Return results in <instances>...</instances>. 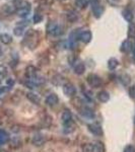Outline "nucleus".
Returning <instances> with one entry per match:
<instances>
[{
	"mask_svg": "<svg viewBox=\"0 0 135 152\" xmlns=\"http://www.w3.org/2000/svg\"><path fill=\"white\" fill-rule=\"evenodd\" d=\"M46 29H47V33L50 36H60L61 34H63V29L55 21H49Z\"/></svg>",
	"mask_w": 135,
	"mask_h": 152,
	"instance_id": "obj_1",
	"label": "nucleus"
},
{
	"mask_svg": "<svg viewBox=\"0 0 135 152\" xmlns=\"http://www.w3.org/2000/svg\"><path fill=\"white\" fill-rule=\"evenodd\" d=\"M92 13H94L95 18H100L103 14V11H104V7L101 5L98 0H92Z\"/></svg>",
	"mask_w": 135,
	"mask_h": 152,
	"instance_id": "obj_2",
	"label": "nucleus"
},
{
	"mask_svg": "<svg viewBox=\"0 0 135 152\" xmlns=\"http://www.w3.org/2000/svg\"><path fill=\"white\" fill-rule=\"evenodd\" d=\"M87 82L92 87H99L102 84V80L98 75L95 74H90L87 76Z\"/></svg>",
	"mask_w": 135,
	"mask_h": 152,
	"instance_id": "obj_3",
	"label": "nucleus"
},
{
	"mask_svg": "<svg viewBox=\"0 0 135 152\" xmlns=\"http://www.w3.org/2000/svg\"><path fill=\"white\" fill-rule=\"evenodd\" d=\"M63 92H64V94L66 96H74L75 94H76V89H75L74 85L72 84V83H65L64 85H63Z\"/></svg>",
	"mask_w": 135,
	"mask_h": 152,
	"instance_id": "obj_4",
	"label": "nucleus"
},
{
	"mask_svg": "<svg viewBox=\"0 0 135 152\" xmlns=\"http://www.w3.org/2000/svg\"><path fill=\"white\" fill-rule=\"evenodd\" d=\"M87 128L92 134L95 135V136H102L103 135V130H102V128H101V126L99 124H97V123L88 124Z\"/></svg>",
	"mask_w": 135,
	"mask_h": 152,
	"instance_id": "obj_5",
	"label": "nucleus"
},
{
	"mask_svg": "<svg viewBox=\"0 0 135 152\" xmlns=\"http://www.w3.org/2000/svg\"><path fill=\"white\" fill-rule=\"evenodd\" d=\"M92 39V35L90 31H84L79 34V40L84 44H88Z\"/></svg>",
	"mask_w": 135,
	"mask_h": 152,
	"instance_id": "obj_6",
	"label": "nucleus"
},
{
	"mask_svg": "<svg viewBox=\"0 0 135 152\" xmlns=\"http://www.w3.org/2000/svg\"><path fill=\"white\" fill-rule=\"evenodd\" d=\"M59 99H58V95L55 94H50L46 97V104L50 107H53V105H56L58 104Z\"/></svg>",
	"mask_w": 135,
	"mask_h": 152,
	"instance_id": "obj_7",
	"label": "nucleus"
},
{
	"mask_svg": "<svg viewBox=\"0 0 135 152\" xmlns=\"http://www.w3.org/2000/svg\"><path fill=\"white\" fill-rule=\"evenodd\" d=\"M79 113L84 118H88V119H92V118L95 117V114H94V112H92V110L87 107H81V109L79 110Z\"/></svg>",
	"mask_w": 135,
	"mask_h": 152,
	"instance_id": "obj_8",
	"label": "nucleus"
},
{
	"mask_svg": "<svg viewBox=\"0 0 135 152\" xmlns=\"http://www.w3.org/2000/svg\"><path fill=\"white\" fill-rule=\"evenodd\" d=\"M26 75L29 79H33L37 76V68L33 65H29L26 69Z\"/></svg>",
	"mask_w": 135,
	"mask_h": 152,
	"instance_id": "obj_9",
	"label": "nucleus"
},
{
	"mask_svg": "<svg viewBox=\"0 0 135 152\" xmlns=\"http://www.w3.org/2000/svg\"><path fill=\"white\" fill-rule=\"evenodd\" d=\"M26 97H28V99L29 100V102H33V104H39L41 102L40 96H39L38 94H34V92H31V91L26 94Z\"/></svg>",
	"mask_w": 135,
	"mask_h": 152,
	"instance_id": "obj_10",
	"label": "nucleus"
},
{
	"mask_svg": "<svg viewBox=\"0 0 135 152\" xmlns=\"http://www.w3.org/2000/svg\"><path fill=\"white\" fill-rule=\"evenodd\" d=\"M132 47H133V45H132V43L128 40L124 41L123 43H122L121 47H120V50L122 51L123 53H128L130 51L132 50Z\"/></svg>",
	"mask_w": 135,
	"mask_h": 152,
	"instance_id": "obj_11",
	"label": "nucleus"
},
{
	"mask_svg": "<svg viewBox=\"0 0 135 152\" xmlns=\"http://www.w3.org/2000/svg\"><path fill=\"white\" fill-rule=\"evenodd\" d=\"M122 15H123V18H125V20H127L128 23H132V21H133L134 15H133V12L130 10V9H124V10L122 11Z\"/></svg>",
	"mask_w": 135,
	"mask_h": 152,
	"instance_id": "obj_12",
	"label": "nucleus"
},
{
	"mask_svg": "<svg viewBox=\"0 0 135 152\" xmlns=\"http://www.w3.org/2000/svg\"><path fill=\"white\" fill-rule=\"evenodd\" d=\"M66 18H67V20L70 21V23H74L78 19V13L75 10H70L67 12L66 14Z\"/></svg>",
	"mask_w": 135,
	"mask_h": 152,
	"instance_id": "obj_13",
	"label": "nucleus"
},
{
	"mask_svg": "<svg viewBox=\"0 0 135 152\" xmlns=\"http://www.w3.org/2000/svg\"><path fill=\"white\" fill-rule=\"evenodd\" d=\"M21 8H32L31 3L29 1H26V0H19L15 4V9H21Z\"/></svg>",
	"mask_w": 135,
	"mask_h": 152,
	"instance_id": "obj_14",
	"label": "nucleus"
},
{
	"mask_svg": "<svg viewBox=\"0 0 135 152\" xmlns=\"http://www.w3.org/2000/svg\"><path fill=\"white\" fill-rule=\"evenodd\" d=\"M45 142V139L42 135H35L33 138V144L35 146H42Z\"/></svg>",
	"mask_w": 135,
	"mask_h": 152,
	"instance_id": "obj_15",
	"label": "nucleus"
},
{
	"mask_svg": "<svg viewBox=\"0 0 135 152\" xmlns=\"http://www.w3.org/2000/svg\"><path fill=\"white\" fill-rule=\"evenodd\" d=\"M0 42L4 45H8L12 42V37L8 34H1L0 35Z\"/></svg>",
	"mask_w": 135,
	"mask_h": 152,
	"instance_id": "obj_16",
	"label": "nucleus"
},
{
	"mask_svg": "<svg viewBox=\"0 0 135 152\" xmlns=\"http://www.w3.org/2000/svg\"><path fill=\"white\" fill-rule=\"evenodd\" d=\"M84 71H85V66L83 63L81 62H78L76 65L74 66V72H75V74H78V75H81L84 73Z\"/></svg>",
	"mask_w": 135,
	"mask_h": 152,
	"instance_id": "obj_17",
	"label": "nucleus"
},
{
	"mask_svg": "<svg viewBox=\"0 0 135 152\" xmlns=\"http://www.w3.org/2000/svg\"><path fill=\"white\" fill-rule=\"evenodd\" d=\"M98 99L102 102H107L108 100L110 99V94H108L107 91L103 90V91H100L99 94H98Z\"/></svg>",
	"mask_w": 135,
	"mask_h": 152,
	"instance_id": "obj_18",
	"label": "nucleus"
},
{
	"mask_svg": "<svg viewBox=\"0 0 135 152\" xmlns=\"http://www.w3.org/2000/svg\"><path fill=\"white\" fill-rule=\"evenodd\" d=\"M71 119H72V115H71V113L69 111H64L62 113L61 121H62L63 124H66V123H68V122H70Z\"/></svg>",
	"mask_w": 135,
	"mask_h": 152,
	"instance_id": "obj_19",
	"label": "nucleus"
},
{
	"mask_svg": "<svg viewBox=\"0 0 135 152\" xmlns=\"http://www.w3.org/2000/svg\"><path fill=\"white\" fill-rule=\"evenodd\" d=\"M9 141V136L3 130H0V145H3L4 143Z\"/></svg>",
	"mask_w": 135,
	"mask_h": 152,
	"instance_id": "obj_20",
	"label": "nucleus"
},
{
	"mask_svg": "<svg viewBox=\"0 0 135 152\" xmlns=\"http://www.w3.org/2000/svg\"><path fill=\"white\" fill-rule=\"evenodd\" d=\"M118 65H119V61L115 58H111L108 61V67L111 70H115L118 67Z\"/></svg>",
	"mask_w": 135,
	"mask_h": 152,
	"instance_id": "obj_21",
	"label": "nucleus"
},
{
	"mask_svg": "<svg viewBox=\"0 0 135 152\" xmlns=\"http://www.w3.org/2000/svg\"><path fill=\"white\" fill-rule=\"evenodd\" d=\"M128 37L130 39H133L135 38V23L132 21V23H129V26H128Z\"/></svg>",
	"mask_w": 135,
	"mask_h": 152,
	"instance_id": "obj_22",
	"label": "nucleus"
},
{
	"mask_svg": "<svg viewBox=\"0 0 135 152\" xmlns=\"http://www.w3.org/2000/svg\"><path fill=\"white\" fill-rule=\"evenodd\" d=\"M31 11V8H21V9H15V12L18 16L21 18H26L28 16V14Z\"/></svg>",
	"mask_w": 135,
	"mask_h": 152,
	"instance_id": "obj_23",
	"label": "nucleus"
},
{
	"mask_svg": "<svg viewBox=\"0 0 135 152\" xmlns=\"http://www.w3.org/2000/svg\"><path fill=\"white\" fill-rule=\"evenodd\" d=\"M95 151V152H105V146L103 144V142L101 141H95L94 143Z\"/></svg>",
	"mask_w": 135,
	"mask_h": 152,
	"instance_id": "obj_24",
	"label": "nucleus"
},
{
	"mask_svg": "<svg viewBox=\"0 0 135 152\" xmlns=\"http://www.w3.org/2000/svg\"><path fill=\"white\" fill-rule=\"evenodd\" d=\"M63 125H64V131H65V133H70V132H72L73 129H74V124H73L72 120H71L70 122H68V123L63 124Z\"/></svg>",
	"mask_w": 135,
	"mask_h": 152,
	"instance_id": "obj_25",
	"label": "nucleus"
},
{
	"mask_svg": "<svg viewBox=\"0 0 135 152\" xmlns=\"http://www.w3.org/2000/svg\"><path fill=\"white\" fill-rule=\"evenodd\" d=\"M82 151L83 152H95V147L94 144L87 143L82 146Z\"/></svg>",
	"mask_w": 135,
	"mask_h": 152,
	"instance_id": "obj_26",
	"label": "nucleus"
},
{
	"mask_svg": "<svg viewBox=\"0 0 135 152\" xmlns=\"http://www.w3.org/2000/svg\"><path fill=\"white\" fill-rule=\"evenodd\" d=\"M88 0H75V4L79 9H83L87 5Z\"/></svg>",
	"mask_w": 135,
	"mask_h": 152,
	"instance_id": "obj_27",
	"label": "nucleus"
},
{
	"mask_svg": "<svg viewBox=\"0 0 135 152\" xmlns=\"http://www.w3.org/2000/svg\"><path fill=\"white\" fill-rule=\"evenodd\" d=\"M1 10L3 11V12H5L6 14H10V13H12V12L15 11V9H14V7L12 8L10 5H8V4H5V5H3V7H2Z\"/></svg>",
	"mask_w": 135,
	"mask_h": 152,
	"instance_id": "obj_28",
	"label": "nucleus"
},
{
	"mask_svg": "<svg viewBox=\"0 0 135 152\" xmlns=\"http://www.w3.org/2000/svg\"><path fill=\"white\" fill-rule=\"evenodd\" d=\"M13 34L15 35L16 37H21L23 35V26H16L13 29Z\"/></svg>",
	"mask_w": 135,
	"mask_h": 152,
	"instance_id": "obj_29",
	"label": "nucleus"
},
{
	"mask_svg": "<svg viewBox=\"0 0 135 152\" xmlns=\"http://www.w3.org/2000/svg\"><path fill=\"white\" fill-rule=\"evenodd\" d=\"M7 73H8V71H7V68L5 67V66L0 65V78L5 77V76L7 75Z\"/></svg>",
	"mask_w": 135,
	"mask_h": 152,
	"instance_id": "obj_30",
	"label": "nucleus"
},
{
	"mask_svg": "<svg viewBox=\"0 0 135 152\" xmlns=\"http://www.w3.org/2000/svg\"><path fill=\"white\" fill-rule=\"evenodd\" d=\"M33 20H34V23H40L42 20H43V15H42L41 13H37L34 15V18H33Z\"/></svg>",
	"mask_w": 135,
	"mask_h": 152,
	"instance_id": "obj_31",
	"label": "nucleus"
},
{
	"mask_svg": "<svg viewBox=\"0 0 135 152\" xmlns=\"http://www.w3.org/2000/svg\"><path fill=\"white\" fill-rule=\"evenodd\" d=\"M11 146L12 147H15V148H18V147L21 146V140H19L18 138H13L11 141Z\"/></svg>",
	"mask_w": 135,
	"mask_h": 152,
	"instance_id": "obj_32",
	"label": "nucleus"
},
{
	"mask_svg": "<svg viewBox=\"0 0 135 152\" xmlns=\"http://www.w3.org/2000/svg\"><path fill=\"white\" fill-rule=\"evenodd\" d=\"M121 81L124 83L125 85H127V84H129V82H130V77H129V75H127V74H125L123 75V77H122V79H121Z\"/></svg>",
	"mask_w": 135,
	"mask_h": 152,
	"instance_id": "obj_33",
	"label": "nucleus"
},
{
	"mask_svg": "<svg viewBox=\"0 0 135 152\" xmlns=\"http://www.w3.org/2000/svg\"><path fill=\"white\" fill-rule=\"evenodd\" d=\"M124 152H135V147L132 145H128L125 147Z\"/></svg>",
	"mask_w": 135,
	"mask_h": 152,
	"instance_id": "obj_34",
	"label": "nucleus"
},
{
	"mask_svg": "<svg viewBox=\"0 0 135 152\" xmlns=\"http://www.w3.org/2000/svg\"><path fill=\"white\" fill-rule=\"evenodd\" d=\"M129 94L131 97H135V86H131L129 88Z\"/></svg>",
	"mask_w": 135,
	"mask_h": 152,
	"instance_id": "obj_35",
	"label": "nucleus"
},
{
	"mask_svg": "<svg viewBox=\"0 0 135 152\" xmlns=\"http://www.w3.org/2000/svg\"><path fill=\"white\" fill-rule=\"evenodd\" d=\"M6 83H7V86H13L14 84V79H12V78H8V79L6 80Z\"/></svg>",
	"mask_w": 135,
	"mask_h": 152,
	"instance_id": "obj_36",
	"label": "nucleus"
},
{
	"mask_svg": "<svg viewBox=\"0 0 135 152\" xmlns=\"http://www.w3.org/2000/svg\"><path fill=\"white\" fill-rule=\"evenodd\" d=\"M83 94H85V96H87L90 99H92V94L90 91H88V90H84L83 89Z\"/></svg>",
	"mask_w": 135,
	"mask_h": 152,
	"instance_id": "obj_37",
	"label": "nucleus"
},
{
	"mask_svg": "<svg viewBox=\"0 0 135 152\" xmlns=\"http://www.w3.org/2000/svg\"><path fill=\"white\" fill-rule=\"evenodd\" d=\"M117 1H118V0H109V2H110L111 4H113V5H116V4H117Z\"/></svg>",
	"mask_w": 135,
	"mask_h": 152,
	"instance_id": "obj_38",
	"label": "nucleus"
},
{
	"mask_svg": "<svg viewBox=\"0 0 135 152\" xmlns=\"http://www.w3.org/2000/svg\"><path fill=\"white\" fill-rule=\"evenodd\" d=\"M1 56H2V50L0 49V57H1Z\"/></svg>",
	"mask_w": 135,
	"mask_h": 152,
	"instance_id": "obj_39",
	"label": "nucleus"
}]
</instances>
